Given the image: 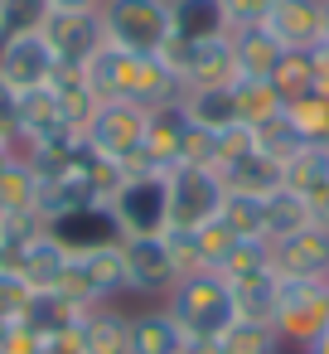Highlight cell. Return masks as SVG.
<instances>
[{
	"label": "cell",
	"instance_id": "obj_26",
	"mask_svg": "<svg viewBox=\"0 0 329 354\" xmlns=\"http://www.w3.org/2000/svg\"><path fill=\"white\" fill-rule=\"evenodd\" d=\"M184 117L194 122V127H203V131H228L232 122H237V102H232V83L228 88H189L184 97Z\"/></svg>",
	"mask_w": 329,
	"mask_h": 354
},
{
	"label": "cell",
	"instance_id": "obj_5",
	"mask_svg": "<svg viewBox=\"0 0 329 354\" xmlns=\"http://www.w3.org/2000/svg\"><path fill=\"white\" fill-rule=\"evenodd\" d=\"M73 306L92 310V306H112L126 291V262H121V238L102 243V248H83L68 262V277L59 286Z\"/></svg>",
	"mask_w": 329,
	"mask_h": 354
},
{
	"label": "cell",
	"instance_id": "obj_7",
	"mask_svg": "<svg viewBox=\"0 0 329 354\" xmlns=\"http://www.w3.org/2000/svg\"><path fill=\"white\" fill-rule=\"evenodd\" d=\"M223 199H228V185L218 170H194V165L170 170V233H194L213 223Z\"/></svg>",
	"mask_w": 329,
	"mask_h": 354
},
{
	"label": "cell",
	"instance_id": "obj_35",
	"mask_svg": "<svg viewBox=\"0 0 329 354\" xmlns=\"http://www.w3.org/2000/svg\"><path fill=\"white\" fill-rule=\"evenodd\" d=\"M49 20V0H0V39L44 30Z\"/></svg>",
	"mask_w": 329,
	"mask_h": 354
},
{
	"label": "cell",
	"instance_id": "obj_45",
	"mask_svg": "<svg viewBox=\"0 0 329 354\" xmlns=\"http://www.w3.org/2000/svg\"><path fill=\"white\" fill-rule=\"evenodd\" d=\"M310 68H315V93L329 97V44H324V39L310 49Z\"/></svg>",
	"mask_w": 329,
	"mask_h": 354
},
{
	"label": "cell",
	"instance_id": "obj_52",
	"mask_svg": "<svg viewBox=\"0 0 329 354\" xmlns=\"http://www.w3.org/2000/svg\"><path fill=\"white\" fill-rule=\"evenodd\" d=\"M324 310H329V281H324Z\"/></svg>",
	"mask_w": 329,
	"mask_h": 354
},
{
	"label": "cell",
	"instance_id": "obj_31",
	"mask_svg": "<svg viewBox=\"0 0 329 354\" xmlns=\"http://www.w3.org/2000/svg\"><path fill=\"white\" fill-rule=\"evenodd\" d=\"M276 296H281V277H276V272L252 277V281H237V286H232L237 320H261V325H271V320H276Z\"/></svg>",
	"mask_w": 329,
	"mask_h": 354
},
{
	"label": "cell",
	"instance_id": "obj_19",
	"mask_svg": "<svg viewBox=\"0 0 329 354\" xmlns=\"http://www.w3.org/2000/svg\"><path fill=\"white\" fill-rule=\"evenodd\" d=\"M54 97H59V117H63V127L73 131V136H83L88 131V122L97 117V107H102V97L92 93V83H88V73L83 68H63L59 64V73H54Z\"/></svg>",
	"mask_w": 329,
	"mask_h": 354
},
{
	"label": "cell",
	"instance_id": "obj_39",
	"mask_svg": "<svg viewBox=\"0 0 329 354\" xmlns=\"http://www.w3.org/2000/svg\"><path fill=\"white\" fill-rule=\"evenodd\" d=\"M257 151V127H247V122H232L228 131H218V165H228V160H242V156H252Z\"/></svg>",
	"mask_w": 329,
	"mask_h": 354
},
{
	"label": "cell",
	"instance_id": "obj_27",
	"mask_svg": "<svg viewBox=\"0 0 329 354\" xmlns=\"http://www.w3.org/2000/svg\"><path fill=\"white\" fill-rule=\"evenodd\" d=\"M20 127L39 141V146H49V141H63V136H73L68 127H63V117H59V97H54V88H34V93H20Z\"/></svg>",
	"mask_w": 329,
	"mask_h": 354
},
{
	"label": "cell",
	"instance_id": "obj_24",
	"mask_svg": "<svg viewBox=\"0 0 329 354\" xmlns=\"http://www.w3.org/2000/svg\"><path fill=\"white\" fill-rule=\"evenodd\" d=\"M232 102H237V122L247 127H271L286 117V97L276 93L271 78H232Z\"/></svg>",
	"mask_w": 329,
	"mask_h": 354
},
{
	"label": "cell",
	"instance_id": "obj_28",
	"mask_svg": "<svg viewBox=\"0 0 329 354\" xmlns=\"http://www.w3.org/2000/svg\"><path fill=\"white\" fill-rule=\"evenodd\" d=\"M310 223H315L310 204L295 189H276V194L261 199V233H266V243H281V238H290V233H300Z\"/></svg>",
	"mask_w": 329,
	"mask_h": 354
},
{
	"label": "cell",
	"instance_id": "obj_38",
	"mask_svg": "<svg viewBox=\"0 0 329 354\" xmlns=\"http://www.w3.org/2000/svg\"><path fill=\"white\" fill-rule=\"evenodd\" d=\"M30 281L6 262V267H0V320H20L25 315V306H30Z\"/></svg>",
	"mask_w": 329,
	"mask_h": 354
},
{
	"label": "cell",
	"instance_id": "obj_30",
	"mask_svg": "<svg viewBox=\"0 0 329 354\" xmlns=\"http://www.w3.org/2000/svg\"><path fill=\"white\" fill-rule=\"evenodd\" d=\"M0 209L6 214H39V170L10 160L0 170Z\"/></svg>",
	"mask_w": 329,
	"mask_h": 354
},
{
	"label": "cell",
	"instance_id": "obj_36",
	"mask_svg": "<svg viewBox=\"0 0 329 354\" xmlns=\"http://www.w3.org/2000/svg\"><path fill=\"white\" fill-rule=\"evenodd\" d=\"M271 83H276V93H281L286 102H295V97L315 93V68H310V54H286V59L276 64Z\"/></svg>",
	"mask_w": 329,
	"mask_h": 354
},
{
	"label": "cell",
	"instance_id": "obj_12",
	"mask_svg": "<svg viewBox=\"0 0 329 354\" xmlns=\"http://www.w3.org/2000/svg\"><path fill=\"white\" fill-rule=\"evenodd\" d=\"M121 262H126V291L131 296H170L179 281V267L170 257L165 233L160 238H121Z\"/></svg>",
	"mask_w": 329,
	"mask_h": 354
},
{
	"label": "cell",
	"instance_id": "obj_1",
	"mask_svg": "<svg viewBox=\"0 0 329 354\" xmlns=\"http://www.w3.org/2000/svg\"><path fill=\"white\" fill-rule=\"evenodd\" d=\"M92 93L102 102H136V107H160V102H175L184 88L179 78L165 68L160 54H131V49H117V44H102L88 64H83Z\"/></svg>",
	"mask_w": 329,
	"mask_h": 354
},
{
	"label": "cell",
	"instance_id": "obj_54",
	"mask_svg": "<svg viewBox=\"0 0 329 354\" xmlns=\"http://www.w3.org/2000/svg\"><path fill=\"white\" fill-rule=\"evenodd\" d=\"M0 223H6V209H0Z\"/></svg>",
	"mask_w": 329,
	"mask_h": 354
},
{
	"label": "cell",
	"instance_id": "obj_37",
	"mask_svg": "<svg viewBox=\"0 0 329 354\" xmlns=\"http://www.w3.org/2000/svg\"><path fill=\"white\" fill-rule=\"evenodd\" d=\"M218 218H223L237 238H266V233H261V199H257V194H228L223 209H218Z\"/></svg>",
	"mask_w": 329,
	"mask_h": 354
},
{
	"label": "cell",
	"instance_id": "obj_25",
	"mask_svg": "<svg viewBox=\"0 0 329 354\" xmlns=\"http://www.w3.org/2000/svg\"><path fill=\"white\" fill-rule=\"evenodd\" d=\"M88 354H131V315L117 306H92L83 315Z\"/></svg>",
	"mask_w": 329,
	"mask_h": 354
},
{
	"label": "cell",
	"instance_id": "obj_14",
	"mask_svg": "<svg viewBox=\"0 0 329 354\" xmlns=\"http://www.w3.org/2000/svg\"><path fill=\"white\" fill-rule=\"evenodd\" d=\"M184 97V93H179ZM160 102V107H146V146H141V170H179V146H184V131H189V117H184V102Z\"/></svg>",
	"mask_w": 329,
	"mask_h": 354
},
{
	"label": "cell",
	"instance_id": "obj_22",
	"mask_svg": "<svg viewBox=\"0 0 329 354\" xmlns=\"http://www.w3.org/2000/svg\"><path fill=\"white\" fill-rule=\"evenodd\" d=\"M218 175H223L228 194H257V199H266V194L281 189V160H271L261 146H257L252 156H242V160L218 165Z\"/></svg>",
	"mask_w": 329,
	"mask_h": 354
},
{
	"label": "cell",
	"instance_id": "obj_50",
	"mask_svg": "<svg viewBox=\"0 0 329 354\" xmlns=\"http://www.w3.org/2000/svg\"><path fill=\"white\" fill-rule=\"evenodd\" d=\"M319 25H324V44H329V0H319Z\"/></svg>",
	"mask_w": 329,
	"mask_h": 354
},
{
	"label": "cell",
	"instance_id": "obj_8",
	"mask_svg": "<svg viewBox=\"0 0 329 354\" xmlns=\"http://www.w3.org/2000/svg\"><path fill=\"white\" fill-rule=\"evenodd\" d=\"M160 59H165V68L179 78L184 93H189V88H228V83L237 78L232 35L203 39V44H179V39H170V44L160 49Z\"/></svg>",
	"mask_w": 329,
	"mask_h": 354
},
{
	"label": "cell",
	"instance_id": "obj_21",
	"mask_svg": "<svg viewBox=\"0 0 329 354\" xmlns=\"http://www.w3.org/2000/svg\"><path fill=\"white\" fill-rule=\"evenodd\" d=\"M184 344H189V335L175 325V315L165 306L131 315V354H184Z\"/></svg>",
	"mask_w": 329,
	"mask_h": 354
},
{
	"label": "cell",
	"instance_id": "obj_42",
	"mask_svg": "<svg viewBox=\"0 0 329 354\" xmlns=\"http://www.w3.org/2000/svg\"><path fill=\"white\" fill-rule=\"evenodd\" d=\"M271 6H276V0H223V10H228L232 30H237V25H261Z\"/></svg>",
	"mask_w": 329,
	"mask_h": 354
},
{
	"label": "cell",
	"instance_id": "obj_40",
	"mask_svg": "<svg viewBox=\"0 0 329 354\" xmlns=\"http://www.w3.org/2000/svg\"><path fill=\"white\" fill-rule=\"evenodd\" d=\"M194 243H199V252H203V262L208 267H218V257L237 243V233L223 223V218H213V223H203V228H194Z\"/></svg>",
	"mask_w": 329,
	"mask_h": 354
},
{
	"label": "cell",
	"instance_id": "obj_53",
	"mask_svg": "<svg viewBox=\"0 0 329 354\" xmlns=\"http://www.w3.org/2000/svg\"><path fill=\"white\" fill-rule=\"evenodd\" d=\"M6 262H10V257H6V248H0V267H6Z\"/></svg>",
	"mask_w": 329,
	"mask_h": 354
},
{
	"label": "cell",
	"instance_id": "obj_10",
	"mask_svg": "<svg viewBox=\"0 0 329 354\" xmlns=\"http://www.w3.org/2000/svg\"><path fill=\"white\" fill-rule=\"evenodd\" d=\"M276 335L281 344H295L305 349L324 325H329V310H324V281H281V296H276Z\"/></svg>",
	"mask_w": 329,
	"mask_h": 354
},
{
	"label": "cell",
	"instance_id": "obj_48",
	"mask_svg": "<svg viewBox=\"0 0 329 354\" xmlns=\"http://www.w3.org/2000/svg\"><path fill=\"white\" fill-rule=\"evenodd\" d=\"M184 354H223V339H189Z\"/></svg>",
	"mask_w": 329,
	"mask_h": 354
},
{
	"label": "cell",
	"instance_id": "obj_46",
	"mask_svg": "<svg viewBox=\"0 0 329 354\" xmlns=\"http://www.w3.org/2000/svg\"><path fill=\"white\" fill-rule=\"evenodd\" d=\"M300 199L310 204L315 228H329V185H319V189H310V194H300Z\"/></svg>",
	"mask_w": 329,
	"mask_h": 354
},
{
	"label": "cell",
	"instance_id": "obj_23",
	"mask_svg": "<svg viewBox=\"0 0 329 354\" xmlns=\"http://www.w3.org/2000/svg\"><path fill=\"white\" fill-rule=\"evenodd\" d=\"M83 315H88V310H83V306H73L63 291H34V296H30V306H25V315H20V325H25L30 335L49 339V335L73 330Z\"/></svg>",
	"mask_w": 329,
	"mask_h": 354
},
{
	"label": "cell",
	"instance_id": "obj_49",
	"mask_svg": "<svg viewBox=\"0 0 329 354\" xmlns=\"http://www.w3.org/2000/svg\"><path fill=\"white\" fill-rule=\"evenodd\" d=\"M300 354H329V325H324V330H319V335H315V339H310Z\"/></svg>",
	"mask_w": 329,
	"mask_h": 354
},
{
	"label": "cell",
	"instance_id": "obj_4",
	"mask_svg": "<svg viewBox=\"0 0 329 354\" xmlns=\"http://www.w3.org/2000/svg\"><path fill=\"white\" fill-rule=\"evenodd\" d=\"M83 146L102 156L117 170H141V146H146V107L136 102H102L97 117L83 131Z\"/></svg>",
	"mask_w": 329,
	"mask_h": 354
},
{
	"label": "cell",
	"instance_id": "obj_15",
	"mask_svg": "<svg viewBox=\"0 0 329 354\" xmlns=\"http://www.w3.org/2000/svg\"><path fill=\"white\" fill-rule=\"evenodd\" d=\"M261 25H266V35H276V44H281L286 54H310V49L324 39L319 0H276Z\"/></svg>",
	"mask_w": 329,
	"mask_h": 354
},
{
	"label": "cell",
	"instance_id": "obj_47",
	"mask_svg": "<svg viewBox=\"0 0 329 354\" xmlns=\"http://www.w3.org/2000/svg\"><path fill=\"white\" fill-rule=\"evenodd\" d=\"M49 10H102V0H49Z\"/></svg>",
	"mask_w": 329,
	"mask_h": 354
},
{
	"label": "cell",
	"instance_id": "obj_29",
	"mask_svg": "<svg viewBox=\"0 0 329 354\" xmlns=\"http://www.w3.org/2000/svg\"><path fill=\"white\" fill-rule=\"evenodd\" d=\"M213 272H218L228 286L252 281V277H266V272H271V243H266V238H237V243L218 257Z\"/></svg>",
	"mask_w": 329,
	"mask_h": 354
},
{
	"label": "cell",
	"instance_id": "obj_2",
	"mask_svg": "<svg viewBox=\"0 0 329 354\" xmlns=\"http://www.w3.org/2000/svg\"><path fill=\"white\" fill-rule=\"evenodd\" d=\"M165 310L175 315V325L189 335V339H223V330L237 320V306H232V286L208 267V272H194V277H179L175 291L165 296Z\"/></svg>",
	"mask_w": 329,
	"mask_h": 354
},
{
	"label": "cell",
	"instance_id": "obj_13",
	"mask_svg": "<svg viewBox=\"0 0 329 354\" xmlns=\"http://www.w3.org/2000/svg\"><path fill=\"white\" fill-rule=\"evenodd\" d=\"M271 272L281 281H329V228H300L271 243Z\"/></svg>",
	"mask_w": 329,
	"mask_h": 354
},
{
	"label": "cell",
	"instance_id": "obj_16",
	"mask_svg": "<svg viewBox=\"0 0 329 354\" xmlns=\"http://www.w3.org/2000/svg\"><path fill=\"white\" fill-rule=\"evenodd\" d=\"M68 262H73V252H68L49 228H39V233L10 257V267L30 281V291H59L63 277H68Z\"/></svg>",
	"mask_w": 329,
	"mask_h": 354
},
{
	"label": "cell",
	"instance_id": "obj_20",
	"mask_svg": "<svg viewBox=\"0 0 329 354\" xmlns=\"http://www.w3.org/2000/svg\"><path fill=\"white\" fill-rule=\"evenodd\" d=\"M281 59H286V49L276 44V35H266V25H237V30H232V64H237V78H271Z\"/></svg>",
	"mask_w": 329,
	"mask_h": 354
},
{
	"label": "cell",
	"instance_id": "obj_9",
	"mask_svg": "<svg viewBox=\"0 0 329 354\" xmlns=\"http://www.w3.org/2000/svg\"><path fill=\"white\" fill-rule=\"evenodd\" d=\"M54 73H59V59H54V49H49V39L39 30L0 39V83H6L15 97L34 93V88H49Z\"/></svg>",
	"mask_w": 329,
	"mask_h": 354
},
{
	"label": "cell",
	"instance_id": "obj_44",
	"mask_svg": "<svg viewBox=\"0 0 329 354\" xmlns=\"http://www.w3.org/2000/svg\"><path fill=\"white\" fill-rule=\"evenodd\" d=\"M0 354H39V335H30L20 320L6 330V339H0Z\"/></svg>",
	"mask_w": 329,
	"mask_h": 354
},
{
	"label": "cell",
	"instance_id": "obj_17",
	"mask_svg": "<svg viewBox=\"0 0 329 354\" xmlns=\"http://www.w3.org/2000/svg\"><path fill=\"white\" fill-rule=\"evenodd\" d=\"M68 252H83V248H102V243H117V218L107 204H88V209H73V214H59L44 223Z\"/></svg>",
	"mask_w": 329,
	"mask_h": 354
},
{
	"label": "cell",
	"instance_id": "obj_11",
	"mask_svg": "<svg viewBox=\"0 0 329 354\" xmlns=\"http://www.w3.org/2000/svg\"><path fill=\"white\" fill-rule=\"evenodd\" d=\"M54 49V59L63 68H83L102 44H107V30H102V10H49L44 30H39Z\"/></svg>",
	"mask_w": 329,
	"mask_h": 354
},
{
	"label": "cell",
	"instance_id": "obj_32",
	"mask_svg": "<svg viewBox=\"0 0 329 354\" xmlns=\"http://www.w3.org/2000/svg\"><path fill=\"white\" fill-rule=\"evenodd\" d=\"M286 127H290L305 146H329V97L305 93V97L286 102Z\"/></svg>",
	"mask_w": 329,
	"mask_h": 354
},
{
	"label": "cell",
	"instance_id": "obj_33",
	"mask_svg": "<svg viewBox=\"0 0 329 354\" xmlns=\"http://www.w3.org/2000/svg\"><path fill=\"white\" fill-rule=\"evenodd\" d=\"M329 185V146H300L286 165H281V189H295V194H310Z\"/></svg>",
	"mask_w": 329,
	"mask_h": 354
},
{
	"label": "cell",
	"instance_id": "obj_41",
	"mask_svg": "<svg viewBox=\"0 0 329 354\" xmlns=\"http://www.w3.org/2000/svg\"><path fill=\"white\" fill-rule=\"evenodd\" d=\"M165 243H170V257H175V267H179V277H194V272H208V262H203V252H199V243H194V233H165Z\"/></svg>",
	"mask_w": 329,
	"mask_h": 354
},
{
	"label": "cell",
	"instance_id": "obj_34",
	"mask_svg": "<svg viewBox=\"0 0 329 354\" xmlns=\"http://www.w3.org/2000/svg\"><path fill=\"white\" fill-rule=\"evenodd\" d=\"M223 354H281V335L261 320H232L223 330Z\"/></svg>",
	"mask_w": 329,
	"mask_h": 354
},
{
	"label": "cell",
	"instance_id": "obj_18",
	"mask_svg": "<svg viewBox=\"0 0 329 354\" xmlns=\"http://www.w3.org/2000/svg\"><path fill=\"white\" fill-rule=\"evenodd\" d=\"M232 35V20L223 0H170V39L179 44H203Z\"/></svg>",
	"mask_w": 329,
	"mask_h": 354
},
{
	"label": "cell",
	"instance_id": "obj_6",
	"mask_svg": "<svg viewBox=\"0 0 329 354\" xmlns=\"http://www.w3.org/2000/svg\"><path fill=\"white\" fill-rule=\"evenodd\" d=\"M107 44L131 54H160L170 44V0H102Z\"/></svg>",
	"mask_w": 329,
	"mask_h": 354
},
{
	"label": "cell",
	"instance_id": "obj_51",
	"mask_svg": "<svg viewBox=\"0 0 329 354\" xmlns=\"http://www.w3.org/2000/svg\"><path fill=\"white\" fill-rule=\"evenodd\" d=\"M10 325H15V320H0V339H6V330H10Z\"/></svg>",
	"mask_w": 329,
	"mask_h": 354
},
{
	"label": "cell",
	"instance_id": "obj_3",
	"mask_svg": "<svg viewBox=\"0 0 329 354\" xmlns=\"http://www.w3.org/2000/svg\"><path fill=\"white\" fill-rule=\"evenodd\" d=\"M121 238H160L170 233V175L165 170H126L117 194L107 199Z\"/></svg>",
	"mask_w": 329,
	"mask_h": 354
},
{
	"label": "cell",
	"instance_id": "obj_43",
	"mask_svg": "<svg viewBox=\"0 0 329 354\" xmlns=\"http://www.w3.org/2000/svg\"><path fill=\"white\" fill-rule=\"evenodd\" d=\"M39 354H88L83 320H78L73 330H63V335H49V339H39Z\"/></svg>",
	"mask_w": 329,
	"mask_h": 354
}]
</instances>
